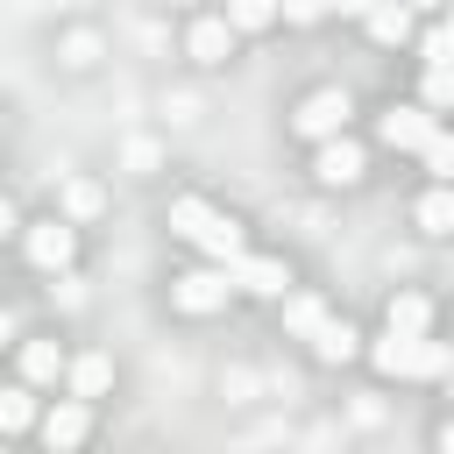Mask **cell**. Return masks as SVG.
Segmentation results:
<instances>
[{
    "label": "cell",
    "mask_w": 454,
    "mask_h": 454,
    "mask_svg": "<svg viewBox=\"0 0 454 454\" xmlns=\"http://www.w3.org/2000/svg\"><path fill=\"white\" fill-rule=\"evenodd\" d=\"M369 355H376L383 376H447L454 369V348L447 340H426V333H383Z\"/></svg>",
    "instance_id": "1"
},
{
    "label": "cell",
    "mask_w": 454,
    "mask_h": 454,
    "mask_svg": "<svg viewBox=\"0 0 454 454\" xmlns=\"http://www.w3.org/2000/svg\"><path fill=\"white\" fill-rule=\"evenodd\" d=\"M170 227H177L192 248L220 255V262H234V255H241V227H234L227 213H213L206 199H177V206H170Z\"/></svg>",
    "instance_id": "2"
},
{
    "label": "cell",
    "mask_w": 454,
    "mask_h": 454,
    "mask_svg": "<svg viewBox=\"0 0 454 454\" xmlns=\"http://www.w3.org/2000/svg\"><path fill=\"white\" fill-rule=\"evenodd\" d=\"M227 284H234V291H248V298H284L291 270H284L277 255H248V248H241V255L227 262Z\"/></svg>",
    "instance_id": "3"
},
{
    "label": "cell",
    "mask_w": 454,
    "mask_h": 454,
    "mask_svg": "<svg viewBox=\"0 0 454 454\" xmlns=\"http://www.w3.org/2000/svg\"><path fill=\"white\" fill-rule=\"evenodd\" d=\"M71 255H78V234L64 220H35L28 227V262L35 270H71Z\"/></svg>",
    "instance_id": "4"
},
{
    "label": "cell",
    "mask_w": 454,
    "mask_h": 454,
    "mask_svg": "<svg viewBox=\"0 0 454 454\" xmlns=\"http://www.w3.org/2000/svg\"><path fill=\"white\" fill-rule=\"evenodd\" d=\"M227 291H234V284H227V270H192V277H177V284H170V298H177L184 312H220V305H227Z\"/></svg>",
    "instance_id": "5"
},
{
    "label": "cell",
    "mask_w": 454,
    "mask_h": 454,
    "mask_svg": "<svg viewBox=\"0 0 454 454\" xmlns=\"http://www.w3.org/2000/svg\"><path fill=\"white\" fill-rule=\"evenodd\" d=\"M340 121H348V92H312L305 106H298V135H312V142H326V135H340Z\"/></svg>",
    "instance_id": "6"
},
{
    "label": "cell",
    "mask_w": 454,
    "mask_h": 454,
    "mask_svg": "<svg viewBox=\"0 0 454 454\" xmlns=\"http://www.w3.org/2000/svg\"><path fill=\"white\" fill-rule=\"evenodd\" d=\"M440 121L426 114V106H390L383 121H376V135L390 142V149H426V135H433Z\"/></svg>",
    "instance_id": "7"
},
{
    "label": "cell",
    "mask_w": 454,
    "mask_h": 454,
    "mask_svg": "<svg viewBox=\"0 0 454 454\" xmlns=\"http://www.w3.org/2000/svg\"><path fill=\"white\" fill-rule=\"evenodd\" d=\"M312 170H319V184H355V177H362V149H355L348 135H326Z\"/></svg>",
    "instance_id": "8"
},
{
    "label": "cell",
    "mask_w": 454,
    "mask_h": 454,
    "mask_svg": "<svg viewBox=\"0 0 454 454\" xmlns=\"http://www.w3.org/2000/svg\"><path fill=\"white\" fill-rule=\"evenodd\" d=\"M85 426H92L85 397H64V404H50V411H43V440H50V447H78V440H85Z\"/></svg>",
    "instance_id": "9"
},
{
    "label": "cell",
    "mask_w": 454,
    "mask_h": 454,
    "mask_svg": "<svg viewBox=\"0 0 454 454\" xmlns=\"http://www.w3.org/2000/svg\"><path fill=\"white\" fill-rule=\"evenodd\" d=\"M227 50H234V28H227V14H206V21H192V57H199V64H227Z\"/></svg>",
    "instance_id": "10"
},
{
    "label": "cell",
    "mask_w": 454,
    "mask_h": 454,
    "mask_svg": "<svg viewBox=\"0 0 454 454\" xmlns=\"http://www.w3.org/2000/svg\"><path fill=\"white\" fill-rule=\"evenodd\" d=\"M433 326V298L426 291H397L390 298V333H426Z\"/></svg>",
    "instance_id": "11"
},
{
    "label": "cell",
    "mask_w": 454,
    "mask_h": 454,
    "mask_svg": "<svg viewBox=\"0 0 454 454\" xmlns=\"http://www.w3.org/2000/svg\"><path fill=\"white\" fill-rule=\"evenodd\" d=\"M369 35H376V43H404V35H411V7H404V0H376V7H369Z\"/></svg>",
    "instance_id": "12"
},
{
    "label": "cell",
    "mask_w": 454,
    "mask_h": 454,
    "mask_svg": "<svg viewBox=\"0 0 454 454\" xmlns=\"http://www.w3.org/2000/svg\"><path fill=\"white\" fill-rule=\"evenodd\" d=\"M284 326H291L298 340H312V333L326 326V298H312V291H298V298H284Z\"/></svg>",
    "instance_id": "13"
},
{
    "label": "cell",
    "mask_w": 454,
    "mask_h": 454,
    "mask_svg": "<svg viewBox=\"0 0 454 454\" xmlns=\"http://www.w3.org/2000/svg\"><path fill=\"white\" fill-rule=\"evenodd\" d=\"M355 340H362V333H355L348 319H333V312H326V326L312 333V355H319V362H348V355H355Z\"/></svg>",
    "instance_id": "14"
},
{
    "label": "cell",
    "mask_w": 454,
    "mask_h": 454,
    "mask_svg": "<svg viewBox=\"0 0 454 454\" xmlns=\"http://www.w3.org/2000/svg\"><path fill=\"white\" fill-rule=\"evenodd\" d=\"M21 376H28V383H57V376H64L57 340H28V348H21Z\"/></svg>",
    "instance_id": "15"
},
{
    "label": "cell",
    "mask_w": 454,
    "mask_h": 454,
    "mask_svg": "<svg viewBox=\"0 0 454 454\" xmlns=\"http://www.w3.org/2000/svg\"><path fill=\"white\" fill-rule=\"evenodd\" d=\"M106 383H114V362L106 355H78L71 362V397H99Z\"/></svg>",
    "instance_id": "16"
},
{
    "label": "cell",
    "mask_w": 454,
    "mask_h": 454,
    "mask_svg": "<svg viewBox=\"0 0 454 454\" xmlns=\"http://www.w3.org/2000/svg\"><path fill=\"white\" fill-rule=\"evenodd\" d=\"M419 227H426V234H454V192H447V184L419 199Z\"/></svg>",
    "instance_id": "17"
},
{
    "label": "cell",
    "mask_w": 454,
    "mask_h": 454,
    "mask_svg": "<svg viewBox=\"0 0 454 454\" xmlns=\"http://www.w3.org/2000/svg\"><path fill=\"white\" fill-rule=\"evenodd\" d=\"M21 426H35V397L28 390H0V433H21Z\"/></svg>",
    "instance_id": "18"
},
{
    "label": "cell",
    "mask_w": 454,
    "mask_h": 454,
    "mask_svg": "<svg viewBox=\"0 0 454 454\" xmlns=\"http://www.w3.org/2000/svg\"><path fill=\"white\" fill-rule=\"evenodd\" d=\"M277 0H227V28H270Z\"/></svg>",
    "instance_id": "19"
},
{
    "label": "cell",
    "mask_w": 454,
    "mask_h": 454,
    "mask_svg": "<svg viewBox=\"0 0 454 454\" xmlns=\"http://www.w3.org/2000/svg\"><path fill=\"white\" fill-rule=\"evenodd\" d=\"M419 156H426V170H433V177H440V184H454V135H440V128H433V135H426V149H419Z\"/></svg>",
    "instance_id": "20"
},
{
    "label": "cell",
    "mask_w": 454,
    "mask_h": 454,
    "mask_svg": "<svg viewBox=\"0 0 454 454\" xmlns=\"http://www.w3.org/2000/svg\"><path fill=\"white\" fill-rule=\"evenodd\" d=\"M64 213H71V220H92V213H99V184H85V177L64 184Z\"/></svg>",
    "instance_id": "21"
},
{
    "label": "cell",
    "mask_w": 454,
    "mask_h": 454,
    "mask_svg": "<svg viewBox=\"0 0 454 454\" xmlns=\"http://www.w3.org/2000/svg\"><path fill=\"white\" fill-rule=\"evenodd\" d=\"M426 106H454V64H426Z\"/></svg>",
    "instance_id": "22"
},
{
    "label": "cell",
    "mask_w": 454,
    "mask_h": 454,
    "mask_svg": "<svg viewBox=\"0 0 454 454\" xmlns=\"http://www.w3.org/2000/svg\"><path fill=\"white\" fill-rule=\"evenodd\" d=\"M419 57L426 64H454V28H426L419 35Z\"/></svg>",
    "instance_id": "23"
},
{
    "label": "cell",
    "mask_w": 454,
    "mask_h": 454,
    "mask_svg": "<svg viewBox=\"0 0 454 454\" xmlns=\"http://www.w3.org/2000/svg\"><path fill=\"white\" fill-rule=\"evenodd\" d=\"M277 14H284V21H319L326 0H277Z\"/></svg>",
    "instance_id": "24"
},
{
    "label": "cell",
    "mask_w": 454,
    "mask_h": 454,
    "mask_svg": "<svg viewBox=\"0 0 454 454\" xmlns=\"http://www.w3.org/2000/svg\"><path fill=\"white\" fill-rule=\"evenodd\" d=\"M92 57H99V43H92V35H71V64H78V71H85V64H92Z\"/></svg>",
    "instance_id": "25"
},
{
    "label": "cell",
    "mask_w": 454,
    "mask_h": 454,
    "mask_svg": "<svg viewBox=\"0 0 454 454\" xmlns=\"http://www.w3.org/2000/svg\"><path fill=\"white\" fill-rule=\"evenodd\" d=\"M326 7H340V14H369L376 0H326Z\"/></svg>",
    "instance_id": "26"
},
{
    "label": "cell",
    "mask_w": 454,
    "mask_h": 454,
    "mask_svg": "<svg viewBox=\"0 0 454 454\" xmlns=\"http://www.w3.org/2000/svg\"><path fill=\"white\" fill-rule=\"evenodd\" d=\"M0 234H14V206L7 199H0Z\"/></svg>",
    "instance_id": "27"
},
{
    "label": "cell",
    "mask_w": 454,
    "mask_h": 454,
    "mask_svg": "<svg viewBox=\"0 0 454 454\" xmlns=\"http://www.w3.org/2000/svg\"><path fill=\"white\" fill-rule=\"evenodd\" d=\"M440 447H447V454H454V419H447V433H440Z\"/></svg>",
    "instance_id": "28"
},
{
    "label": "cell",
    "mask_w": 454,
    "mask_h": 454,
    "mask_svg": "<svg viewBox=\"0 0 454 454\" xmlns=\"http://www.w3.org/2000/svg\"><path fill=\"white\" fill-rule=\"evenodd\" d=\"M404 7H440V0H404Z\"/></svg>",
    "instance_id": "29"
},
{
    "label": "cell",
    "mask_w": 454,
    "mask_h": 454,
    "mask_svg": "<svg viewBox=\"0 0 454 454\" xmlns=\"http://www.w3.org/2000/svg\"><path fill=\"white\" fill-rule=\"evenodd\" d=\"M0 340H7V312H0Z\"/></svg>",
    "instance_id": "30"
},
{
    "label": "cell",
    "mask_w": 454,
    "mask_h": 454,
    "mask_svg": "<svg viewBox=\"0 0 454 454\" xmlns=\"http://www.w3.org/2000/svg\"><path fill=\"white\" fill-rule=\"evenodd\" d=\"M447 28H454V7H447Z\"/></svg>",
    "instance_id": "31"
},
{
    "label": "cell",
    "mask_w": 454,
    "mask_h": 454,
    "mask_svg": "<svg viewBox=\"0 0 454 454\" xmlns=\"http://www.w3.org/2000/svg\"><path fill=\"white\" fill-rule=\"evenodd\" d=\"M0 454H7V447H0Z\"/></svg>",
    "instance_id": "32"
}]
</instances>
